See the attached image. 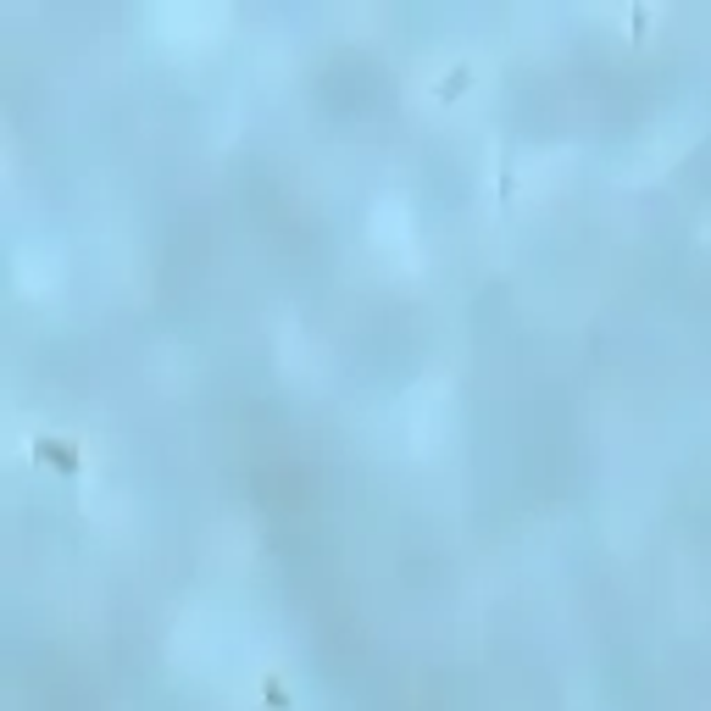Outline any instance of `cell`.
<instances>
[{"label": "cell", "instance_id": "1", "mask_svg": "<svg viewBox=\"0 0 711 711\" xmlns=\"http://www.w3.org/2000/svg\"><path fill=\"white\" fill-rule=\"evenodd\" d=\"M45 456H50L61 472H79V456L67 451V440H39V462H45Z\"/></svg>", "mask_w": 711, "mask_h": 711}]
</instances>
